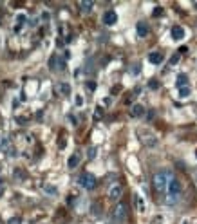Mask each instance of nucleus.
Masks as SVG:
<instances>
[{
  "label": "nucleus",
  "instance_id": "obj_1",
  "mask_svg": "<svg viewBox=\"0 0 197 224\" xmlns=\"http://www.w3.org/2000/svg\"><path fill=\"white\" fill-rule=\"evenodd\" d=\"M181 192H183V186H181V181L176 177V175H172L170 177V183H168V188H166V204L172 206V204H176L179 197H181Z\"/></svg>",
  "mask_w": 197,
  "mask_h": 224
},
{
  "label": "nucleus",
  "instance_id": "obj_2",
  "mask_svg": "<svg viewBox=\"0 0 197 224\" xmlns=\"http://www.w3.org/2000/svg\"><path fill=\"white\" fill-rule=\"evenodd\" d=\"M170 177H172V173L168 170H159V172L154 173V188H156V192H166Z\"/></svg>",
  "mask_w": 197,
  "mask_h": 224
},
{
  "label": "nucleus",
  "instance_id": "obj_3",
  "mask_svg": "<svg viewBox=\"0 0 197 224\" xmlns=\"http://www.w3.org/2000/svg\"><path fill=\"white\" fill-rule=\"evenodd\" d=\"M138 138H139V141H141L145 146H150V148H156V146H157V138H156L150 130L139 128V130H138Z\"/></svg>",
  "mask_w": 197,
  "mask_h": 224
},
{
  "label": "nucleus",
  "instance_id": "obj_4",
  "mask_svg": "<svg viewBox=\"0 0 197 224\" xmlns=\"http://www.w3.org/2000/svg\"><path fill=\"white\" fill-rule=\"evenodd\" d=\"M78 184H80V186H83L85 190H94V188H96V184H98V181H96V177H94L92 173L85 172V173H81V175L78 177Z\"/></svg>",
  "mask_w": 197,
  "mask_h": 224
},
{
  "label": "nucleus",
  "instance_id": "obj_5",
  "mask_svg": "<svg viewBox=\"0 0 197 224\" xmlns=\"http://www.w3.org/2000/svg\"><path fill=\"white\" fill-rule=\"evenodd\" d=\"M127 217H128V204L127 203H118V206L114 208V215H112L114 222L121 224V222L127 220Z\"/></svg>",
  "mask_w": 197,
  "mask_h": 224
},
{
  "label": "nucleus",
  "instance_id": "obj_6",
  "mask_svg": "<svg viewBox=\"0 0 197 224\" xmlns=\"http://www.w3.org/2000/svg\"><path fill=\"white\" fill-rule=\"evenodd\" d=\"M121 193H123V186L119 183H114L111 188H108V199H111V201H119Z\"/></svg>",
  "mask_w": 197,
  "mask_h": 224
},
{
  "label": "nucleus",
  "instance_id": "obj_7",
  "mask_svg": "<svg viewBox=\"0 0 197 224\" xmlns=\"http://www.w3.org/2000/svg\"><path fill=\"white\" fill-rule=\"evenodd\" d=\"M116 22H118V13L116 11H107L105 15H103V24L105 26H114L116 24Z\"/></svg>",
  "mask_w": 197,
  "mask_h": 224
},
{
  "label": "nucleus",
  "instance_id": "obj_8",
  "mask_svg": "<svg viewBox=\"0 0 197 224\" xmlns=\"http://www.w3.org/2000/svg\"><path fill=\"white\" fill-rule=\"evenodd\" d=\"M136 31H138V36L145 38L148 34V26H146V22H138V26H136Z\"/></svg>",
  "mask_w": 197,
  "mask_h": 224
},
{
  "label": "nucleus",
  "instance_id": "obj_9",
  "mask_svg": "<svg viewBox=\"0 0 197 224\" xmlns=\"http://www.w3.org/2000/svg\"><path fill=\"white\" fill-rule=\"evenodd\" d=\"M172 38L174 40H183L185 38V29L176 26V27H172Z\"/></svg>",
  "mask_w": 197,
  "mask_h": 224
},
{
  "label": "nucleus",
  "instance_id": "obj_10",
  "mask_svg": "<svg viewBox=\"0 0 197 224\" xmlns=\"http://www.w3.org/2000/svg\"><path fill=\"white\" fill-rule=\"evenodd\" d=\"M80 161H81V157H80V154L76 152V154H73L71 157H69V161H67V166H69V168H76V166L80 165Z\"/></svg>",
  "mask_w": 197,
  "mask_h": 224
},
{
  "label": "nucleus",
  "instance_id": "obj_11",
  "mask_svg": "<svg viewBox=\"0 0 197 224\" xmlns=\"http://www.w3.org/2000/svg\"><path fill=\"white\" fill-rule=\"evenodd\" d=\"M148 61L154 63V65H159V63L163 61V54H161V53H150V54H148Z\"/></svg>",
  "mask_w": 197,
  "mask_h": 224
},
{
  "label": "nucleus",
  "instance_id": "obj_12",
  "mask_svg": "<svg viewBox=\"0 0 197 224\" xmlns=\"http://www.w3.org/2000/svg\"><path fill=\"white\" fill-rule=\"evenodd\" d=\"M176 85H177V89L186 87V85H188V76H186L185 72H181V74L177 76V80H176Z\"/></svg>",
  "mask_w": 197,
  "mask_h": 224
},
{
  "label": "nucleus",
  "instance_id": "obj_13",
  "mask_svg": "<svg viewBox=\"0 0 197 224\" xmlns=\"http://www.w3.org/2000/svg\"><path fill=\"white\" fill-rule=\"evenodd\" d=\"M143 114H145V107L139 105V103H136V105L132 107V116H134V118H141Z\"/></svg>",
  "mask_w": 197,
  "mask_h": 224
},
{
  "label": "nucleus",
  "instance_id": "obj_14",
  "mask_svg": "<svg viewBox=\"0 0 197 224\" xmlns=\"http://www.w3.org/2000/svg\"><path fill=\"white\" fill-rule=\"evenodd\" d=\"M91 213H92L94 217H100V215H101V204L98 203V201L91 204Z\"/></svg>",
  "mask_w": 197,
  "mask_h": 224
},
{
  "label": "nucleus",
  "instance_id": "obj_15",
  "mask_svg": "<svg viewBox=\"0 0 197 224\" xmlns=\"http://www.w3.org/2000/svg\"><path fill=\"white\" fill-rule=\"evenodd\" d=\"M92 2H89V0H83V2H80V9L83 11V13H89L91 9H92Z\"/></svg>",
  "mask_w": 197,
  "mask_h": 224
},
{
  "label": "nucleus",
  "instance_id": "obj_16",
  "mask_svg": "<svg viewBox=\"0 0 197 224\" xmlns=\"http://www.w3.org/2000/svg\"><path fill=\"white\" fill-rule=\"evenodd\" d=\"M58 65H60V63H58V56L53 54L51 60H49V69H51V71H56V67H58ZM58 69H60V67H58Z\"/></svg>",
  "mask_w": 197,
  "mask_h": 224
},
{
  "label": "nucleus",
  "instance_id": "obj_17",
  "mask_svg": "<svg viewBox=\"0 0 197 224\" xmlns=\"http://www.w3.org/2000/svg\"><path fill=\"white\" fill-rule=\"evenodd\" d=\"M60 92L63 96H69L71 94V85L69 83H60Z\"/></svg>",
  "mask_w": 197,
  "mask_h": 224
},
{
  "label": "nucleus",
  "instance_id": "obj_18",
  "mask_svg": "<svg viewBox=\"0 0 197 224\" xmlns=\"http://www.w3.org/2000/svg\"><path fill=\"white\" fill-rule=\"evenodd\" d=\"M24 22H26V16L20 15V16H18V24H15V31H16V33L22 29V24H24Z\"/></svg>",
  "mask_w": 197,
  "mask_h": 224
},
{
  "label": "nucleus",
  "instance_id": "obj_19",
  "mask_svg": "<svg viewBox=\"0 0 197 224\" xmlns=\"http://www.w3.org/2000/svg\"><path fill=\"white\" fill-rule=\"evenodd\" d=\"M96 154H98V148H96V146H91L89 150H87V155H89V159H94V157H96Z\"/></svg>",
  "mask_w": 197,
  "mask_h": 224
},
{
  "label": "nucleus",
  "instance_id": "obj_20",
  "mask_svg": "<svg viewBox=\"0 0 197 224\" xmlns=\"http://www.w3.org/2000/svg\"><path fill=\"white\" fill-rule=\"evenodd\" d=\"M85 89H87L89 92H94V91H96V81H87V83H85Z\"/></svg>",
  "mask_w": 197,
  "mask_h": 224
},
{
  "label": "nucleus",
  "instance_id": "obj_21",
  "mask_svg": "<svg viewBox=\"0 0 197 224\" xmlns=\"http://www.w3.org/2000/svg\"><path fill=\"white\" fill-rule=\"evenodd\" d=\"M134 201H136V204H138V210H139V212H143V210H145V206H143L141 197H139V195H134Z\"/></svg>",
  "mask_w": 197,
  "mask_h": 224
},
{
  "label": "nucleus",
  "instance_id": "obj_22",
  "mask_svg": "<svg viewBox=\"0 0 197 224\" xmlns=\"http://www.w3.org/2000/svg\"><path fill=\"white\" fill-rule=\"evenodd\" d=\"M148 87L152 89V91H156V89H159V81H157L156 78H152V80L148 81Z\"/></svg>",
  "mask_w": 197,
  "mask_h": 224
},
{
  "label": "nucleus",
  "instance_id": "obj_23",
  "mask_svg": "<svg viewBox=\"0 0 197 224\" xmlns=\"http://www.w3.org/2000/svg\"><path fill=\"white\" fill-rule=\"evenodd\" d=\"M190 94V87H183V89H179V96L181 98H186Z\"/></svg>",
  "mask_w": 197,
  "mask_h": 224
},
{
  "label": "nucleus",
  "instance_id": "obj_24",
  "mask_svg": "<svg viewBox=\"0 0 197 224\" xmlns=\"http://www.w3.org/2000/svg\"><path fill=\"white\" fill-rule=\"evenodd\" d=\"M0 148H2V150H7V148H9V139H7V138H4L2 141H0Z\"/></svg>",
  "mask_w": 197,
  "mask_h": 224
},
{
  "label": "nucleus",
  "instance_id": "obj_25",
  "mask_svg": "<svg viewBox=\"0 0 197 224\" xmlns=\"http://www.w3.org/2000/svg\"><path fill=\"white\" fill-rule=\"evenodd\" d=\"M43 190H45L47 193H51V195H54V193H56V188H54V186H51V184H47V186H43Z\"/></svg>",
  "mask_w": 197,
  "mask_h": 224
},
{
  "label": "nucleus",
  "instance_id": "obj_26",
  "mask_svg": "<svg viewBox=\"0 0 197 224\" xmlns=\"http://www.w3.org/2000/svg\"><path fill=\"white\" fill-rule=\"evenodd\" d=\"M7 224H22V219H20V217H11V219L7 220Z\"/></svg>",
  "mask_w": 197,
  "mask_h": 224
},
{
  "label": "nucleus",
  "instance_id": "obj_27",
  "mask_svg": "<svg viewBox=\"0 0 197 224\" xmlns=\"http://www.w3.org/2000/svg\"><path fill=\"white\" fill-rule=\"evenodd\" d=\"M177 61H179V54H174V56L170 58V65H176Z\"/></svg>",
  "mask_w": 197,
  "mask_h": 224
},
{
  "label": "nucleus",
  "instance_id": "obj_28",
  "mask_svg": "<svg viewBox=\"0 0 197 224\" xmlns=\"http://www.w3.org/2000/svg\"><path fill=\"white\" fill-rule=\"evenodd\" d=\"M139 69H141L139 65H134V67H132V71H130V72H132V74H139Z\"/></svg>",
  "mask_w": 197,
  "mask_h": 224
},
{
  "label": "nucleus",
  "instance_id": "obj_29",
  "mask_svg": "<svg viewBox=\"0 0 197 224\" xmlns=\"http://www.w3.org/2000/svg\"><path fill=\"white\" fill-rule=\"evenodd\" d=\"M161 15H163V9H161V7H156V9H154V16H161Z\"/></svg>",
  "mask_w": 197,
  "mask_h": 224
},
{
  "label": "nucleus",
  "instance_id": "obj_30",
  "mask_svg": "<svg viewBox=\"0 0 197 224\" xmlns=\"http://www.w3.org/2000/svg\"><path fill=\"white\" fill-rule=\"evenodd\" d=\"M76 105H78V107L83 105V98H81V96H76Z\"/></svg>",
  "mask_w": 197,
  "mask_h": 224
},
{
  "label": "nucleus",
  "instance_id": "obj_31",
  "mask_svg": "<svg viewBox=\"0 0 197 224\" xmlns=\"http://www.w3.org/2000/svg\"><path fill=\"white\" fill-rule=\"evenodd\" d=\"M96 118H98V119H100V118H101V108H100V107H98V108H96Z\"/></svg>",
  "mask_w": 197,
  "mask_h": 224
},
{
  "label": "nucleus",
  "instance_id": "obj_32",
  "mask_svg": "<svg viewBox=\"0 0 197 224\" xmlns=\"http://www.w3.org/2000/svg\"><path fill=\"white\" fill-rule=\"evenodd\" d=\"M195 183H197V170H195Z\"/></svg>",
  "mask_w": 197,
  "mask_h": 224
},
{
  "label": "nucleus",
  "instance_id": "obj_33",
  "mask_svg": "<svg viewBox=\"0 0 197 224\" xmlns=\"http://www.w3.org/2000/svg\"><path fill=\"white\" fill-rule=\"evenodd\" d=\"M195 155H197V150H195Z\"/></svg>",
  "mask_w": 197,
  "mask_h": 224
},
{
  "label": "nucleus",
  "instance_id": "obj_34",
  "mask_svg": "<svg viewBox=\"0 0 197 224\" xmlns=\"http://www.w3.org/2000/svg\"><path fill=\"white\" fill-rule=\"evenodd\" d=\"M185 224H188V222H185Z\"/></svg>",
  "mask_w": 197,
  "mask_h": 224
}]
</instances>
